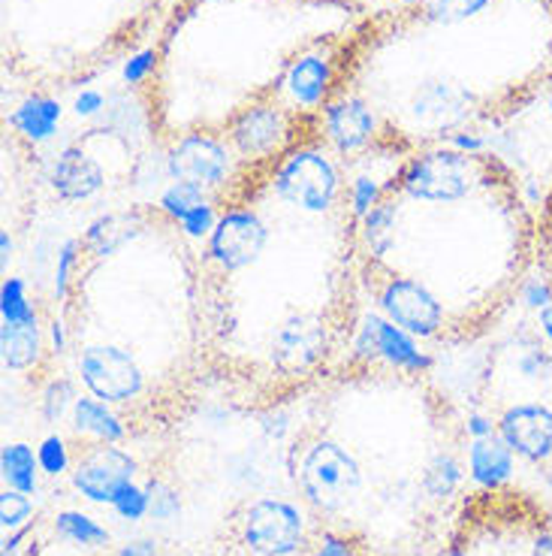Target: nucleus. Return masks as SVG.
<instances>
[{
	"instance_id": "nucleus-1",
	"label": "nucleus",
	"mask_w": 552,
	"mask_h": 556,
	"mask_svg": "<svg viewBox=\"0 0 552 556\" xmlns=\"http://www.w3.org/2000/svg\"><path fill=\"white\" fill-rule=\"evenodd\" d=\"M359 206V167L318 118L215 191V218L196 242L208 381L278 408L354 357L365 308Z\"/></svg>"
},
{
	"instance_id": "nucleus-2",
	"label": "nucleus",
	"mask_w": 552,
	"mask_h": 556,
	"mask_svg": "<svg viewBox=\"0 0 552 556\" xmlns=\"http://www.w3.org/2000/svg\"><path fill=\"white\" fill-rule=\"evenodd\" d=\"M535 230L538 208L498 154L420 149L362 191V303L423 345H477L535 273Z\"/></svg>"
},
{
	"instance_id": "nucleus-3",
	"label": "nucleus",
	"mask_w": 552,
	"mask_h": 556,
	"mask_svg": "<svg viewBox=\"0 0 552 556\" xmlns=\"http://www.w3.org/2000/svg\"><path fill=\"white\" fill-rule=\"evenodd\" d=\"M57 339L82 400L125 430L191 400L208 372L200 251L184 224L149 203L91 224L64 266Z\"/></svg>"
},
{
	"instance_id": "nucleus-4",
	"label": "nucleus",
	"mask_w": 552,
	"mask_h": 556,
	"mask_svg": "<svg viewBox=\"0 0 552 556\" xmlns=\"http://www.w3.org/2000/svg\"><path fill=\"white\" fill-rule=\"evenodd\" d=\"M484 381L504 384L513 390L486 388L489 400H498L496 427L501 442L516 457L550 469L552 475V345L531 330V324H519V330L508 336L496 354H489Z\"/></svg>"
},
{
	"instance_id": "nucleus-5",
	"label": "nucleus",
	"mask_w": 552,
	"mask_h": 556,
	"mask_svg": "<svg viewBox=\"0 0 552 556\" xmlns=\"http://www.w3.org/2000/svg\"><path fill=\"white\" fill-rule=\"evenodd\" d=\"M242 544L257 556H296L305 547L303 511L284 500L251 502L242 520Z\"/></svg>"
},
{
	"instance_id": "nucleus-6",
	"label": "nucleus",
	"mask_w": 552,
	"mask_h": 556,
	"mask_svg": "<svg viewBox=\"0 0 552 556\" xmlns=\"http://www.w3.org/2000/svg\"><path fill=\"white\" fill-rule=\"evenodd\" d=\"M137 463L112 442L88 445L73 466V486L91 502H115L127 484H133Z\"/></svg>"
},
{
	"instance_id": "nucleus-7",
	"label": "nucleus",
	"mask_w": 552,
	"mask_h": 556,
	"mask_svg": "<svg viewBox=\"0 0 552 556\" xmlns=\"http://www.w3.org/2000/svg\"><path fill=\"white\" fill-rule=\"evenodd\" d=\"M535 273L552 300V185L543 194L538 208V230H535Z\"/></svg>"
},
{
	"instance_id": "nucleus-8",
	"label": "nucleus",
	"mask_w": 552,
	"mask_h": 556,
	"mask_svg": "<svg viewBox=\"0 0 552 556\" xmlns=\"http://www.w3.org/2000/svg\"><path fill=\"white\" fill-rule=\"evenodd\" d=\"M3 478L18 493H30L37 486V459L30 454V447L10 445L3 451Z\"/></svg>"
},
{
	"instance_id": "nucleus-9",
	"label": "nucleus",
	"mask_w": 552,
	"mask_h": 556,
	"mask_svg": "<svg viewBox=\"0 0 552 556\" xmlns=\"http://www.w3.org/2000/svg\"><path fill=\"white\" fill-rule=\"evenodd\" d=\"M57 535H64L69 542L85 544V547H103V544L110 542V532L103 527H98L91 517L79 515V511H64V515H57Z\"/></svg>"
},
{
	"instance_id": "nucleus-10",
	"label": "nucleus",
	"mask_w": 552,
	"mask_h": 556,
	"mask_svg": "<svg viewBox=\"0 0 552 556\" xmlns=\"http://www.w3.org/2000/svg\"><path fill=\"white\" fill-rule=\"evenodd\" d=\"M40 466L49 475H61L67 469V447L61 439H49L40 451Z\"/></svg>"
},
{
	"instance_id": "nucleus-11",
	"label": "nucleus",
	"mask_w": 552,
	"mask_h": 556,
	"mask_svg": "<svg viewBox=\"0 0 552 556\" xmlns=\"http://www.w3.org/2000/svg\"><path fill=\"white\" fill-rule=\"evenodd\" d=\"M28 515H30L28 500H25L18 490H13V493L7 490V493H3V527H18V523H22Z\"/></svg>"
},
{
	"instance_id": "nucleus-12",
	"label": "nucleus",
	"mask_w": 552,
	"mask_h": 556,
	"mask_svg": "<svg viewBox=\"0 0 552 556\" xmlns=\"http://www.w3.org/2000/svg\"><path fill=\"white\" fill-rule=\"evenodd\" d=\"M118 556H157V547H154V542H149V539H139V542L125 544V547L118 551Z\"/></svg>"
}]
</instances>
